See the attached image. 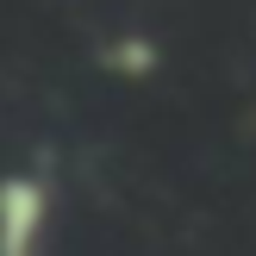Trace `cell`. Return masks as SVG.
I'll return each instance as SVG.
<instances>
[{"instance_id": "cell-2", "label": "cell", "mask_w": 256, "mask_h": 256, "mask_svg": "<svg viewBox=\"0 0 256 256\" xmlns=\"http://www.w3.org/2000/svg\"><path fill=\"white\" fill-rule=\"evenodd\" d=\"M100 62H106L119 82H144V75H156L162 50H156V38H144V32H119V38L100 44Z\"/></svg>"}, {"instance_id": "cell-1", "label": "cell", "mask_w": 256, "mask_h": 256, "mask_svg": "<svg viewBox=\"0 0 256 256\" xmlns=\"http://www.w3.org/2000/svg\"><path fill=\"white\" fill-rule=\"evenodd\" d=\"M56 225V188L38 169H12L0 188V256H44Z\"/></svg>"}]
</instances>
